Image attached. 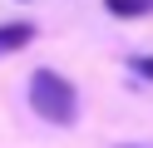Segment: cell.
Returning <instances> with one entry per match:
<instances>
[{"mask_svg": "<svg viewBox=\"0 0 153 148\" xmlns=\"http://www.w3.org/2000/svg\"><path fill=\"white\" fill-rule=\"evenodd\" d=\"M104 10L119 15V20H138V15H148V10H153V0H104Z\"/></svg>", "mask_w": 153, "mask_h": 148, "instance_id": "obj_3", "label": "cell"}, {"mask_svg": "<svg viewBox=\"0 0 153 148\" xmlns=\"http://www.w3.org/2000/svg\"><path fill=\"white\" fill-rule=\"evenodd\" d=\"M133 69H138L143 79H153V59H133Z\"/></svg>", "mask_w": 153, "mask_h": 148, "instance_id": "obj_4", "label": "cell"}, {"mask_svg": "<svg viewBox=\"0 0 153 148\" xmlns=\"http://www.w3.org/2000/svg\"><path fill=\"white\" fill-rule=\"evenodd\" d=\"M30 109L50 123H74L79 114V99H74V84L54 69H35L30 74Z\"/></svg>", "mask_w": 153, "mask_h": 148, "instance_id": "obj_1", "label": "cell"}, {"mask_svg": "<svg viewBox=\"0 0 153 148\" xmlns=\"http://www.w3.org/2000/svg\"><path fill=\"white\" fill-rule=\"evenodd\" d=\"M30 39H35V25H25V20L20 25H0V59L15 54V49H25Z\"/></svg>", "mask_w": 153, "mask_h": 148, "instance_id": "obj_2", "label": "cell"}]
</instances>
